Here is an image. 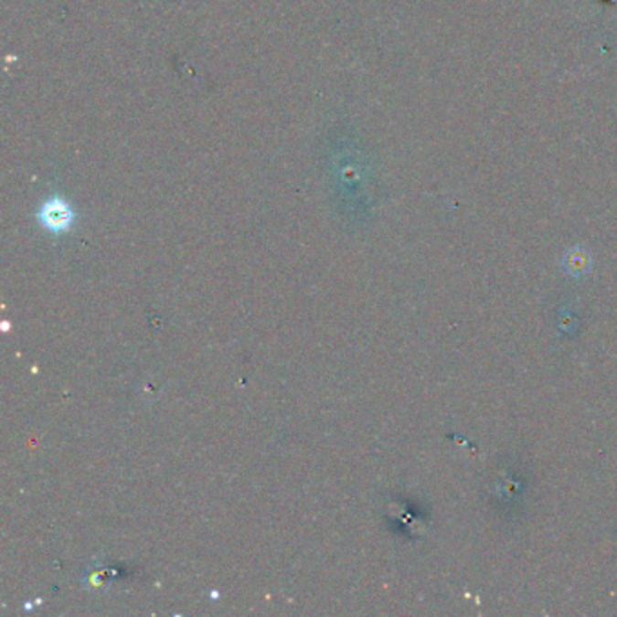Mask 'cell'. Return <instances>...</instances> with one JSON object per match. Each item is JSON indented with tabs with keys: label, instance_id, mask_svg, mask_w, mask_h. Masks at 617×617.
Listing matches in <instances>:
<instances>
[{
	"label": "cell",
	"instance_id": "1",
	"mask_svg": "<svg viewBox=\"0 0 617 617\" xmlns=\"http://www.w3.org/2000/svg\"><path fill=\"white\" fill-rule=\"evenodd\" d=\"M38 221L46 230L53 234H64L73 227L75 210L64 197L53 196L40 205Z\"/></svg>",
	"mask_w": 617,
	"mask_h": 617
}]
</instances>
